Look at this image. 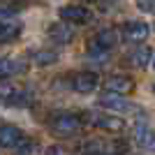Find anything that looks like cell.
Here are the masks:
<instances>
[{"mask_svg": "<svg viewBox=\"0 0 155 155\" xmlns=\"http://www.w3.org/2000/svg\"><path fill=\"white\" fill-rule=\"evenodd\" d=\"M104 88H107V93L130 95V93H134L137 84H134V79L127 77V74H111V77L104 81Z\"/></svg>", "mask_w": 155, "mask_h": 155, "instance_id": "5", "label": "cell"}, {"mask_svg": "<svg viewBox=\"0 0 155 155\" xmlns=\"http://www.w3.org/2000/svg\"><path fill=\"white\" fill-rule=\"evenodd\" d=\"M153 70H155V60H153Z\"/></svg>", "mask_w": 155, "mask_h": 155, "instance_id": "22", "label": "cell"}, {"mask_svg": "<svg viewBox=\"0 0 155 155\" xmlns=\"http://www.w3.org/2000/svg\"><path fill=\"white\" fill-rule=\"evenodd\" d=\"M44 155H72V153L65 148V146H60V143H53V146H49V148H46Z\"/></svg>", "mask_w": 155, "mask_h": 155, "instance_id": "19", "label": "cell"}, {"mask_svg": "<svg viewBox=\"0 0 155 155\" xmlns=\"http://www.w3.org/2000/svg\"><path fill=\"white\" fill-rule=\"evenodd\" d=\"M58 60V53L56 51H49V49H42V51H35L32 53V63L37 67H46V65H53Z\"/></svg>", "mask_w": 155, "mask_h": 155, "instance_id": "16", "label": "cell"}, {"mask_svg": "<svg viewBox=\"0 0 155 155\" xmlns=\"http://www.w3.org/2000/svg\"><path fill=\"white\" fill-rule=\"evenodd\" d=\"M97 104L102 109H109V111H120V114H130V111H137V107L130 100H125V95H116V93H104Z\"/></svg>", "mask_w": 155, "mask_h": 155, "instance_id": "4", "label": "cell"}, {"mask_svg": "<svg viewBox=\"0 0 155 155\" xmlns=\"http://www.w3.org/2000/svg\"><path fill=\"white\" fill-rule=\"evenodd\" d=\"M26 70V63L23 60H16V58H0V81L19 74V72Z\"/></svg>", "mask_w": 155, "mask_h": 155, "instance_id": "15", "label": "cell"}, {"mask_svg": "<svg viewBox=\"0 0 155 155\" xmlns=\"http://www.w3.org/2000/svg\"><path fill=\"white\" fill-rule=\"evenodd\" d=\"M60 19L67 21V23H74V26H84L93 19V14L84 5H65L60 7Z\"/></svg>", "mask_w": 155, "mask_h": 155, "instance_id": "6", "label": "cell"}, {"mask_svg": "<svg viewBox=\"0 0 155 155\" xmlns=\"http://www.w3.org/2000/svg\"><path fill=\"white\" fill-rule=\"evenodd\" d=\"M81 120L84 118L77 116V114H58V116L51 118V123H49V130H51L53 137H58V139H67V137H74L81 130Z\"/></svg>", "mask_w": 155, "mask_h": 155, "instance_id": "1", "label": "cell"}, {"mask_svg": "<svg viewBox=\"0 0 155 155\" xmlns=\"http://www.w3.org/2000/svg\"><path fill=\"white\" fill-rule=\"evenodd\" d=\"M148 23L146 21H127L123 26V37L127 39V42H132V44H139V42H143V39L148 37Z\"/></svg>", "mask_w": 155, "mask_h": 155, "instance_id": "7", "label": "cell"}, {"mask_svg": "<svg viewBox=\"0 0 155 155\" xmlns=\"http://www.w3.org/2000/svg\"><path fill=\"white\" fill-rule=\"evenodd\" d=\"M21 30H23V26L16 19L0 21V44H12L14 39H19Z\"/></svg>", "mask_w": 155, "mask_h": 155, "instance_id": "13", "label": "cell"}, {"mask_svg": "<svg viewBox=\"0 0 155 155\" xmlns=\"http://www.w3.org/2000/svg\"><path fill=\"white\" fill-rule=\"evenodd\" d=\"M7 2H19V0H7Z\"/></svg>", "mask_w": 155, "mask_h": 155, "instance_id": "21", "label": "cell"}, {"mask_svg": "<svg viewBox=\"0 0 155 155\" xmlns=\"http://www.w3.org/2000/svg\"><path fill=\"white\" fill-rule=\"evenodd\" d=\"M100 84V77L95 72H79L72 77V91L77 93H93Z\"/></svg>", "mask_w": 155, "mask_h": 155, "instance_id": "8", "label": "cell"}, {"mask_svg": "<svg viewBox=\"0 0 155 155\" xmlns=\"http://www.w3.org/2000/svg\"><path fill=\"white\" fill-rule=\"evenodd\" d=\"M30 153H32V141L23 139V141L16 146V153H14V155H30Z\"/></svg>", "mask_w": 155, "mask_h": 155, "instance_id": "20", "label": "cell"}, {"mask_svg": "<svg viewBox=\"0 0 155 155\" xmlns=\"http://www.w3.org/2000/svg\"><path fill=\"white\" fill-rule=\"evenodd\" d=\"M153 93H155V84H153Z\"/></svg>", "mask_w": 155, "mask_h": 155, "instance_id": "23", "label": "cell"}, {"mask_svg": "<svg viewBox=\"0 0 155 155\" xmlns=\"http://www.w3.org/2000/svg\"><path fill=\"white\" fill-rule=\"evenodd\" d=\"M23 141V132L16 125H0V148H16Z\"/></svg>", "mask_w": 155, "mask_h": 155, "instance_id": "11", "label": "cell"}, {"mask_svg": "<svg viewBox=\"0 0 155 155\" xmlns=\"http://www.w3.org/2000/svg\"><path fill=\"white\" fill-rule=\"evenodd\" d=\"M118 30L116 28H102V30L95 35V39H93V44H95L97 51H109V49H114V46L118 44Z\"/></svg>", "mask_w": 155, "mask_h": 155, "instance_id": "12", "label": "cell"}, {"mask_svg": "<svg viewBox=\"0 0 155 155\" xmlns=\"http://www.w3.org/2000/svg\"><path fill=\"white\" fill-rule=\"evenodd\" d=\"M86 120H91V125L100 130H107V132H123L125 130V120L123 118L114 116V114H102V111H88L84 114Z\"/></svg>", "mask_w": 155, "mask_h": 155, "instance_id": "2", "label": "cell"}, {"mask_svg": "<svg viewBox=\"0 0 155 155\" xmlns=\"http://www.w3.org/2000/svg\"><path fill=\"white\" fill-rule=\"evenodd\" d=\"M84 153L86 155H107V143L102 139H88L84 143Z\"/></svg>", "mask_w": 155, "mask_h": 155, "instance_id": "17", "label": "cell"}, {"mask_svg": "<svg viewBox=\"0 0 155 155\" xmlns=\"http://www.w3.org/2000/svg\"><path fill=\"white\" fill-rule=\"evenodd\" d=\"M107 155H111V153H107Z\"/></svg>", "mask_w": 155, "mask_h": 155, "instance_id": "24", "label": "cell"}, {"mask_svg": "<svg viewBox=\"0 0 155 155\" xmlns=\"http://www.w3.org/2000/svg\"><path fill=\"white\" fill-rule=\"evenodd\" d=\"M49 37H51L53 44L65 46V44H70L72 39H74V30H72V26L67 21H60V23H53V26L49 28Z\"/></svg>", "mask_w": 155, "mask_h": 155, "instance_id": "9", "label": "cell"}, {"mask_svg": "<svg viewBox=\"0 0 155 155\" xmlns=\"http://www.w3.org/2000/svg\"><path fill=\"white\" fill-rule=\"evenodd\" d=\"M150 58H153V51H150L148 46H137V49H132L127 56V63L132 65V67H148Z\"/></svg>", "mask_w": 155, "mask_h": 155, "instance_id": "14", "label": "cell"}, {"mask_svg": "<svg viewBox=\"0 0 155 155\" xmlns=\"http://www.w3.org/2000/svg\"><path fill=\"white\" fill-rule=\"evenodd\" d=\"M134 141L139 148L143 150H150V153H155V130L148 127V125H134Z\"/></svg>", "mask_w": 155, "mask_h": 155, "instance_id": "10", "label": "cell"}, {"mask_svg": "<svg viewBox=\"0 0 155 155\" xmlns=\"http://www.w3.org/2000/svg\"><path fill=\"white\" fill-rule=\"evenodd\" d=\"M137 7L146 14H155V0H137Z\"/></svg>", "mask_w": 155, "mask_h": 155, "instance_id": "18", "label": "cell"}, {"mask_svg": "<svg viewBox=\"0 0 155 155\" xmlns=\"http://www.w3.org/2000/svg\"><path fill=\"white\" fill-rule=\"evenodd\" d=\"M0 104H7V107H23L28 104V93L23 88L14 84H7V81H0Z\"/></svg>", "mask_w": 155, "mask_h": 155, "instance_id": "3", "label": "cell"}]
</instances>
